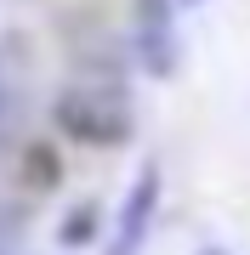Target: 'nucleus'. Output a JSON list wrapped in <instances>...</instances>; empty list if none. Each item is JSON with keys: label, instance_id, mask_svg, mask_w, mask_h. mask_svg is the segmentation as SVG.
I'll use <instances>...</instances> for the list:
<instances>
[{"label": "nucleus", "instance_id": "1", "mask_svg": "<svg viewBox=\"0 0 250 255\" xmlns=\"http://www.w3.org/2000/svg\"><path fill=\"white\" fill-rule=\"evenodd\" d=\"M51 119L63 136L85 147H120L137 130V102H131L125 80H114V74H80L51 97Z\"/></svg>", "mask_w": 250, "mask_h": 255}, {"label": "nucleus", "instance_id": "2", "mask_svg": "<svg viewBox=\"0 0 250 255\" xmlns=\"http://www.w3.org/2000/svg\"><path fill=\"white\" fill-rule=\"evenodd\" d=\"M154 210H159V164H142L137 182H131L120 216H114V238L102 255H142L148 244V227H154Z\"/></svg>", "mask_w": 250, "mask_h": 255}, {"label": "nucleus", "instance_id": "3", "mask_svg": "<svg viewBox=\"0 0 250 255\" xmlns=\"http://www.w3.org/2000/svg\"><path fill=\"white\" fill-rule=\"evenodd\" d=\"M137 57L142 68L171 80L176 63H182V40H176V17H171V0H137Z\"/></svg>", "mask_w": 250, "mask_h": 255}, {"label": "nucleus", "instance_id": "4", "mask_svg": "<svg viewBox=\"0 0 250 255\" xmlns=\"http://www.w3.org/2000/svg\"><path fill=\"white\" fill-rule=\"evenodd\" d=\"M23 108H28V40L0 34V147L17 136Z\"/></svg>", "mask_w": 250, "mask_h": 255}, {"label": "nucleus", "instance_id": "5", "mask_svg": "<svg viewBox=\"0 0 250 255\" xmlns=\"http://www.w3.org/2000/svg\"><path fill=\"white\" fill-rule=\"evenodd\" d=\"M23 233H28V210L11 204V199H0V255H17Z\"/></svg>", "mask_w": 250, "mask_h": 255}, {"label": "nucleus", "instance_id": "6", "mask_svg": "<svg viewBox=\"0 0 250 255\" xmlns=\"http://www.w3.org/2000/svg\"><path fill=\"white\" fill-rule=\"evenodd\" d=\"M97 216H102L97 204H80L74 216L63 221V244H68V250H80V244H91V238H97Z\"/></svg>", "mask_w": 250, "mask_h": 255}, {"label": "nucleus", "instance_id": "7", "mask_svg": "<svg viewBox=\"0 0 250 255\" xmlns=\"http://www.w3.org/2000/svg\"><path fill=\"white\" fill-rule=\"evenodd\" d=\"M205 255H228V250H205Z\"/></svg>", "mask_w": 250, "mask_h": 255}, {"label": "nucleus", "instance_id": "8", "mask_svg": "<svg viewBox=\"0 0 250 255\" xmlns=\"http://www.w3.org/2000/svg\"><path fill=\"white\" fill-rule=\"evenodd\" d=\"M188 6H199V0H188Z\"/></svg>", "mask_w": 250, "mask_h": 255}]
</instances>
